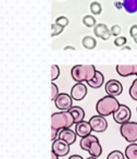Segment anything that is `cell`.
<instances>
[{
	"label": "cell",
	"mask_w": 137,
	"mask_h": 159,
	"mask_svg": "<svg viewBox=\"0 0 137 159\" xmlns=\"http://www.w3.org/2000/svg\"><path fill=\"white\" fill-rule=\"evenodd\" d=\"M98 137L95 136V135H88V136H85V137H82L80 141V146L81 148H82L83 150H86V152H88V148L89 146L91 145V143L95 141H97Z\"/></svg>",
	"instance_id": "obj_19"
},
{
	"label": "cell",
	"mask_w": 137,
	"mask_h": 159,
	"mask_svg": "<svg viewBox=\"0 0 137 159\" xmlns=\"http://www.w3.org/2000/svg\"><path fill=\"white\" fill-rule=\"evenodd\" d=\"M120 102H117V99L112 96H104V97L100 98L96 104V111L98 115L102 116V117H108L110 115L117 111V109L119 108Z\"/></svg>",
	"instance_id": "obj_2"
},
{
	"label": "cell",
	"mask_w": 137,
	"mask_h": 159,
	"mask_svg": "<svg viewBox=\"0 0 137 159\" xmlns=\"http://www.w3.org/2000/svg\"><path fill=\"white\" fill-rule=\"evenodd\" d=\"M87 95V87L84 83H76L71 89V97L73 100L81 102L83 100Z\"/></svg>",
	"instance_id": "obj_9"
},
{
	"label": "cell",
	"mask_w": 137,
	"mask_h": 159,
	"mask_svg": "<svg viewBox=\"0 0 137 159\" xmlns=\"http://www.w3.org/2000/svg\"><path fill=\"white\" fill-rule=\"evenodd\" d=\"M112 116L114 121L122 125V124L126 123V122H128L130 120L132 111H130V109L126 105H120L119 108L117 109V111Z\"/></svg>",
	"instance_id": "obj_5"
},
{
	"label": "cell",
	"mask_w": 137,
	"mask_h": 159,
	"mask_svg": "<svg viewBox=\"0 0 137 159\" xmlns=\"http://www.w3.org/2000/svg\"><path fill=\"white\" fill-rule=\"evenodd\" d=\"M125 155L126 159H137V144L132 143L125 148Z\"/></svg>",
	"instance_id": "obj_20"
},
{
	"label": "cell",
	"mask_w": 137,
	"mask_h": 159,
	"mask_svg": "<svg viewBox=\"0 0 137 159\" xmlns=\"http://www.w3.org/2000/svg\"><path fill=\"white\" fill-rule=\"evenodd\" d=\"M58 96H59V87H58L55 83H52V84H51V100L55 102Z\"/></svg>",
	"instance_id": "obj_30"
},
{
	"label": "cell",
	"mask_w": 137,
	"mask_h": 159,
	"mask_svg": "<svg viewBox=\"0 0 137 159\" xmlns=\"http://www.w3.org/2000/svg\"><path fill=\"white\" fill-rule=\"evenodd\" d=\"M120 133L123 139L128 143H136L137 141V122L128 121L122 124L120 128Z\"/></svg>",
	"instance_id": "obj_4"
},
{
	"label": "cell",
	"mask_w": 137,
	"mask_h": 159,
	"mask_svg": "<svg viewBox=\"0 0 137 159\" xmlns=\"http://www.w3.org/2000/svg\"><path fill=\"white\" fill-rule=\"evenodd\" d=\"M55 24L60 25V26L62 27H66L68 25V23H70V21H68V19L66 18V16H59V18L55 19Z\"/></svg>",
	"instance_id": "obj_28"
},
{
	"label": "cell",
	"mask_w": 137,
	"mask_h": 159,
	"mask_svg": "<svg viewBox=\"0 0 137 159\" xmlns=\"http://www.w3.org/2000/svg\"><path fill=\"white\" fill-rule=\"evenodd\" d=\"M123 9L127 13H136L137 12V0H123L122 1Z\"/></svg>",
	"instance_id": "obj_18"
},
{
	"label": "cell",
	"mask_w": 137,
	"mask_h": 159,
	"mask_svg": "<svg viewBox=\"0 0 137 159\" xmlns=\"http://www.w3.org/2000/svg\"><path fill=\"white\" fill-rule=\"evenodd\" d=\"M52 152L59 157H64L70 152V145L60 139H57L52 144Z\"/></svg>",
	"instance_id": "obj_10"
},
{
	"label": "cell",
	"mask_w": 137,
	"mask_h": 159,
	"mask_svg": "<svg viewBox=\"0 0 137 159\" xmlns=\"http://www.w3.org/2000/svg\"><path fill=\"white\" fill-rule=\"evenodd\" d=\"M126 43H127V39L124 36H117L114 39V45L117 47H123L124 45H126Z\"/></svg>",
	"instance_id": "obj_29"
},
{
	"label": "cell",
	"mask_w": 137,
	"mask_h": 159,
	"mask_svg": "<svg viewBox=\"0 0 137 159\" xmlns=\"http://www.w3.org/2000/svg\"><path fill=\"white\" fill-rule=\"evenodd\" d=\"M114 6L117 8H119V9H121V8H123V5H122V3H119V2H117V1H115L114 2Z\"/></svg>",
	"instance_id": "obj_36"
},
{
	"label": "cell",
	"mask_w": 137,
	"mask_h": 159,
	"mask_svg": "<svg viewBox=\"0 0 137 159\" xmlns=\"http://www.w3.org/2000/svg\"><path fill=\"white\" fill-rule=\"evenodd\" d=\"M87 159H98V158H96V157H89V158H87Z\"/></svg>",
	"instance_id": "obj_39"
},
{
	"label": "cell",
	"mask_w": 137,
	"mask_h": 159,
	"mask_svg": "<svg viewBox=\"0 0 137 159\" xmlns=\"http://www.w3.org/2000/svg\"><path fill=\"white\" fill-rule=\"evenodd\" d=\"M104 89H106L107 95L112 96V97H117L123 92V86L117 80H110V81H108L106 83Z\"/></svg>",
	"instance_id": "obj_8"
},
{
	"label": "cell",
	"mask_w": 137,
	"mask_h": 159,
	"mask_svg": "<svg viewBox=\"0 0 137 159\" xmlns=\"http://www.w3.org/2000/svg\"><path fill=\"white\" fill-rule=\"evenodd\" d=\"M96 71L93 64H77L71 69V76L76 83H87L93 79Z\"/></svg>",
	"instance_id": "obj_1"
},
{
	"label": "cell",
	"mask_w": 137,
	"mask_h": 159,
	"mask_svg": "<svg viewBox=\"0 0 137 159\" xmlns=\"http://www.w3.org/2000/svg\"><path fill=\"white\" fill-rule=\"evenodd\" d=\"M76 132L72 131L71 129H63L59 132V135H58V139H62L65 143H68V145H73L76 142Z\"/></svg>",
	"instance_id": "obj_14"
},
{
	"label": "cell",
	"mask_w": 137,
	"mask_h": 159,
	"mask_svg": "<svg viewBox=\"0 0 137 159\" xmlns=\"http://www.w3.org/2000/svg\"><path fill=\"white\" fill-rule=\"evenodd\" d=\"M107 159H125V155L120 150H113L107 156Z\"/></svg>",
	"instance_id": "obj_25"
},
{
	"label": "cell",
	"mask_w": 137,
	"mask_h": 159,
	"mask_svg": "<svg viewBox=\"0 0 137 159\" xmlns=\"http://www.w3.org/2000/svg\"><path fill=\"white\" fill-rule=\"evenodd\" d=\"M104 74H102L100 71H96V73H95V75L93 76V79L89 80L88 82H87V85H88V86H91V89H100V87L104 85Z\"/></svg>",
	"instance_id": "obj_15"
},
{
	"label": "cell",
	"mask_w": 137,
	"mask_h": 159,
	"mask_svg": "<svg viewBox=\"0 0 137 159\" xmlns=\"http://www.w3.org/2000/svg\"><path fill=\"white\" fill-rule=\"evenodd\" d=\"M117 72L120 76H130V75H136L137 73V64H117Z\"/></svg>",
	"instance_id": "obj_12"
},
{
	"label": "cell",
	"mask_w": 137,
	"mask_h": 159,
	"mask_svg": "<svg viewBox=\"0 0 137 159\" xmlns=\"http://www.w3.org/2000/svg\"><path fill=\"white\" fill-rule=\"evenodd\" d=\"M60 75V68L57 64H52L51 66V81H55Z\"/></svg>",
	"instance_id": "obj_27"
},
{
	"label": "cell",
	"mask_w": 137,
	"mask_h": 159,
	"mask_svg": "<svg viewBox=\"0 0 137 159\" xmlns=\"http://www.w3.org/2000/svg\"><path fill=\"white\" fill-rule=\"evenodd\" d=\"M94 34H95V36L99 37L102 40H109L111 36H112L108 25L104 24V23H98V24H96L95 27H94Z\"/></svg>",
	"instance_id": "obj_11"
},
{
	"label": "cell",
	"mask_w": 137,
	"mask_h": 159,
	"mask_svg": "<svg viewBox=\"0 0 137 159\" xmlns=\"http://www.w3.org/2000/svg\"><path fill=\"white\" fill-rule=\"evenodd\" d=\"M82 44L86 49H94V48H96V46H97V42H96L95 38L91 37V36H88V35L83 37Z\"/></svg>",
	"instance_id": "obj_21"
},
{
	"label": "cell",
	"mask_w": 137,
	"mask_h": 159,
	"mask_svg": "<svg viewBox=\"0 0 137 159\" xmlns=\"http://www.w3.org/2000/svg\"><path fill=\"white\" fill-rule=\"evenodd\" d=\"M74 123L75 121L70 111H59L51 115V129L61 131L63 129H70Z\"/></svg>",
	"instance_id": "obj_3"
},
{
	"label": "cell",
	"mask_w": 137,
	"mask_h": 159,
	"mask_svg": "<svg viewBox=\"0 0 137 159\" xmlns=\"http://www.w3.org/2000/svg\"><path fill=\"white\" fill-rule=\"evenodd\" d=\"M55 105L61 111H68L73 107V98L71 97V95L68 96L65 93L59 94L57 99L55 100Z\"/></svg>",
	"instance_id": "obj_6"
},
{
	"label": "cell",
	"mask_w": 137,
	"mask_h": 159,
	"mask_svg": "<svg viewBox=\"0 0 137 159\" xmlns=\"http://www.w3.org/2000/svg\"><path fill=\"white\" fill-rule=\"evenodd\" d=\"M133 39H134V42H135V43H136V44H137V35H136V36H135V37H134V38H133Z\"/></svg>",
	"instance_id": "obj_38"
},
{
	"label": "cell",
	"mask_w": 137,
	"mask_h": 159,
	"mask_svg": "<svg viewBox=\"0 0 137 159\" xmlns=\"http://www.w3.org/2000/svg\"><path fill=\"white\" fill-rule=\"evenodd\" d=\"M83 24H84L86 27H95L96 19L94 18L93 16L87 14V16H85L84 18H83Z\"/></svg>",
	"instance_id": "obj_23"
},
{
	"label": "cell",
	"mask_w": 137,
	"mask_h": 159,
	"mask_svg": "<svg viewBox=\"0 0 137 159\" xmlns=\"http://www.w3.org/2000/svg\"><path fill=\"white\" fill-rule=\"evenodd\" d=\"M88 152L91 157H96V158L100 157V155L102 154V146L100 145L99 139H97V141L91 143V145L89 146V148H88Z\"/></svg>",
	"instance_id": "obj_17"
},
{
	"label": "cell",
	"mask_w": 137,
	"mask_h": 159,
	"mask_svg": "<svg viewBox=\"0 0 137 159\" xmlns=\"http://www.w3.org/2000/svg\"><path fill=\"white\" fill-rule=\"evenodd\" d=\"M68 159H84L82 156H80V155H72V156H70Z\"/></svg>",
	"instance_id": "obj_34"
},
{
	"label": "cell",
	"mask_w": 137,
	"mask_h": 159,
	"mask_svg": "<svg viewBox=\"0 0 137 159\" xmlns=\"http://www.w3.org/2000/svg\"><path fill=\"white\" fill-rule=\"evenodd\" d=\"M136 111H137V108H136Z\"/></svg>",
	"instance_id": "obj_40"
},
{
	"label": "cell",
	"mask_w": 137,
	"mask_h": 159,
	"mask_svg": "<svg viewBox=\"0 0 137 159\" xmlns=\"http://www.w3.org/2000/svg\"><path fill=\"white\" fill-rule=\"evenodd\" d=\"M51 159H59V156L55 152H52V150H51Z\"/></svg>",
	"instance_id": "obj_35"
},
{
	"label": "cell",
	"mask_w": 137,
	"mask_h": 159,
	"mask_svg": "<svg viewBox=\"0 0 137 159\" xmlns=\"http://www.w3.org/2000/svg\"><path fill=\"white\" fill-rule=\"evenodd\" d=\"M130 36H132L133 38L137 35V24H134V25H132V26H130Z\"/></svg>",
	"instance_id": "obj_32"
},
{
	"label": "cell",
	"mask_w": 137,
	"mask_h": 159,
	"mask_svg": "<svg viewBox=\"0 0 137 159\" xmlns=\"http://www.w3.org/2000/svg\"><path fill=\"white\" fill-rule=\"evenodd\" d=\"M60 131L55 130V129H51V141L55 142L57 139V135H59Z\"/></svg>",
	"instance_id": "obj_33"
},
{
	"label": "cell",
	"mask_w": 137,
	"mask_h": 159,
	"mask_svg": "<svg viewBox=\"0 0 137 159\" xmlns=\"http://www.w3.org/2000/svg\"><path fill=\"white\" fill-rule=\"evenodd\" d=\"M63 30H64V27H62V26H60V25L53 23V24L51 25V36L55 37V36L60 35V34L63 32Z\"/></svg>",
	"instance_id": "obj_26"
},
{
	"label": "cell",
	"mask_w": 137,
	"mask_h": 159,
	"mask_svg": "<svg viewBox=\"0 0 137 159\" xmlns=\"http://www.w3.org/2000/svg\"><path fill=\"white\" fill-rule=\"evenodd\" d=\"M88 122L91 123V129H93L94 132L102 133L108 128V122H107V120H106V117H102V116H100V115L93 116V117L89 119Z\"/></svg>",
	"instance_id": "obj_7"
},
{
	"label": "cell",
	"mask_w": 137,
	"mask_h": 159,
	"mask_svg": "<svg viewBox=\"0 0 137 159\" xmlns=\"http://www.w3.org/2000/svg\"><path fill=\"white\" fill-rule=\"evenodd\" d=\"M110 31H111V34H112V36H115V37H117V36L121 34V26L120 25H113L112 27L110 29Z\"/></svg>",
	"instance_id": "obj_31"
},
{
	"label": "cell",
	"mask_w": 137,
	"mask_h": 159,
	"mask_svg": "<svg viewBox=\"0 0 137 159\" xmlns=\"http://www.w3.org/2000/svg\"><path fill=\"white\" fill-rule=\"evenodd\" d=\"M136 75H137V73H136Z\"/></svg>",
	"instance_id": "obj_41"
},
{
	"label": "cell",
	"mask_w": 137,
	"mask_h": 159,
	"mask_svg": "<svg viewBox=\"0 0 137 159\" xmlns=\"http://www.w3.org/2000/svg\"><path fill=\"white\" fill-rule=\"evenodd\" d=\"M130 96L137 102V77L133 81L132 85L130 87Z\"/></svg>",
	"instance_id": "obj_24"
},
{
	"label": "cell",
	"mask_w": 137,
	"mask_h": 159,
	"mask_svg": "<svg viewBox=\"0 0 137 159\" xmlns=\"http://www.w3.org/2000/svg\"><path fill=\"white\" fill-rule=\"evenodd\" d=\"M89 9H91V12L94 16H99L102 12V6L100 5L98 1H94V2H91V6H89Z\"/></svg>",
	"instance_id": "obj_22"
},
{
	"label": "cell",
	"mask_w": 137,
	"mask_h": 159,
	"mask_svg": "<svg viewBox=\"0 0 137 159\" xmlns=\"http://www.w3.org/2000/svg\"><path fill=\"white\" fill-rule=\"evenodd\" d=\"M91 125L89 122L87 121H81L78 123H75V132L77 134V136H80L81 139L85 136H88V135L91 134Z\"/></svg>",
	"instance_id": "obj_13"
},
{
	"label": "cell",
	"mask_w": 137,
	"mask_h": 159,
	"mask_svg": "<svg viewBox=\"0 0 137 159\" xmlns=\"http://www.w3.org/2000/svg\"><path fill=\"white\" fill-rule=\"evenodd\" d=\"M66 49H73V50H75V48H74V47H65V48H64V50H66Z\"/></svg>",
	"instance_id": "obj_37"
},
{
	"label": "cell",
	"mask_w": 137,
	"mask_h": 159,
	"mask_svg": "<svg viewBox=\"0 0 137 159\" xmlns=\"http://www.w3.org/2000/svg\"><path fill=\"white\" fill-rule=\"evenodd\" d=\"M68 111H70V112H71V115L73 116L75 123H78V122H81V121H84L85 111H84V109H83L82 107L73 106Z\"/></svg>",
	"instance_id": "obj_16"
}]
</instances>
